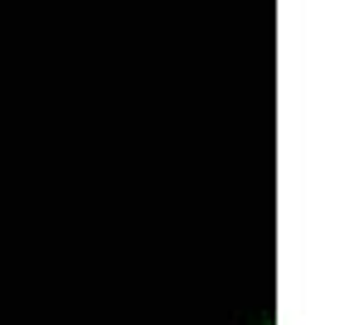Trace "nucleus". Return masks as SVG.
<instances>
[{
  "mask_svg": "<svg viewBox=\"0 0 364 325\" xmlns=\"http://www.w3.org/2000/svg\"><path fill=\"white\" fill-rule=\"evenodd\" d=\"M262 325H272V321H262Z\"/></svg>",
  "mask_w": 364,
  "mask_h": 325,
  "instance_id": "obj_1",
  "label": "nucleus"
}]
</instances>
